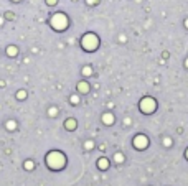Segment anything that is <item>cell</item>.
<instances>
[{
    "mask_svg": "<svg viewBox=\"0 0 188 186\" xmlns=\"http://www.w3.org/2000/svg\"><path fill=\"white\" fill-rule=\"evenodd\" d=\"M185 158H186V160H188V148H186V150H185Z\"/></svg>",
    "mask_w": 188,
    "mask_h": 186,
    "instance_id": "cb8c5ba5",
    "label": "cell"
},
{
    "mask_svg": "<svg viewBox=\"0 0 188 186\" xmlns=\"http://www.w3.org/2000/svg\"><path fill=\"white\" fill-rule=\"evenodd\" d=\"M23 168H25L27 171H33L35 170V161L33 160H25L23 161Z\"/></svg>",
    "mask_w": 188,
    "mask_h": 186,
    "instance_id": "7c38bea8",
    "label": "cell"
},
{
    "mask_svg": "<svg viewBox=\"0 0 188 186\" xmlns=\"http://www.w3.org/2000/svg\"><path fill=\"white\" fill-rule=\"evenodd\" d=\"M79 43H81V48H83L84 51H87V53H92V51H96L99 48V38L94 33L83 35L81 40H79Z\"/></svg>",
    "mask_w": 188,
    "mask_h": 186,
    "instance_id": "3957f363",
    "label": "cell"
},
{
    "mask_svg": "<svg viewBox=\"0 0 188 186\" xmlns=\"http://www.w3.org/2000/svg\"><path fill=\"white\" fill-rule=\"evenodd\" d=\"M73 2H78V0H73Z\"/></svg>",
    "mask_w": 188,
    "mask_h": 186,
    "instance_id": "83f0119b",
    "label": "cell"
},
{
    "mask_svg": "<svg viewBox=\"0 0 188 186\" xmlns=\"http://www.w3.org/2000/svg\"><path fill=\"white\" fill-rule=\"evenodd\" d=\"M101 119H102V124H104V125H112L114 120H116V117H114L112 112H104Z\"/></svg>",
    "mask_w": 188,
    "mask_h": 186,
    "instance_id": "52a82bcc",
    "label": "cell"
},
{
    "mask_svg": "<svg viewBox=\"0 0 188 186\" xmlns=\"http://www.w3.org/2000/svg\"><path fill=\"white\" fill-rule=\"evenodd\" d=\"M185 68H188V58H186V60H185Z\"/></svg>",
    "mask_w": 188,
    "mask_h": 186,
    "instance_id": "d4e9b609",
    "label": "cell"
},
{
    "mask_svg": "<svg viewBox=\"0 0 188 186\" xmlns=\"http://www.w3.org/2000/svg\"><path fill=\"white\" fill-rule=\"evenodd\" d=\"M185 26H186V28H188V18H186V20H185Z\"/></svg>",
    "mask_w": 188,
    "mask_h": 186,
    "instance_id": "484cf974",
    "label": "cell"
},
{
    "mask_svg": "<svg viewBox=\"0 0 188 186\" xmlns=\"http://www.w3.org/2000/svg\"><path fill=\"white\" fill-rule=\"evenodd\" d=\"M3 18H5V20H13V18H15V13H13V12H5Z\"/></svg>",
    "mask_w": 188,
    "mask_h": 186,
    "instance_id": "d6986e66",
    "label": "cell"
},
{
    "mask_svg": "<svg viewBox=\"0 0 188 186\" xmlns=\"http://www.w3.org/2000/svg\"><path fill=\"white\" fill-rule=\"evenodd\" d=\"M45 163L51 171H60L66 166V155L60 150H51L45 156Z\"/></svg>",
    "mask_w": 188,
    "mask_h": 186,
    "instance_id": "6da1fadb",
    "label": "cell"
},
{
    "mask_svg": "<svg viewBox=\"0 0 188 186\" xmlns=\"http://www.w3.org/2000/svg\"><path fill=\"white\" fill-rule=\"evenodd\" d=\"M12 2H22V0H12Z\"/></svg>",
    "mask_w": 188,
    "mask_h": 186,
    "instance_id": "4316f807",
    "label": "cell"
},
{
    "mask_svg": "<svg viewBox=\"0 0 188 186\" xmlns=\"http://www.w3.org/2000/svg\"><path fill=\"white\" fill-rule=\"evenodd\" d=\"M139 109H140V112L142 114H154L155 110H157V101L154 97H150V96H145L140 99V102H139Z\"/></svg>",
    "mask_w": 188,
    "mask_h": 186,
    "instance_id": "277c9868",
    "label": "cell"
},
{
    "mask_svg": "<svg viewBox=\"0 0 188 186\" xmlns=\"http://www.w3.org/2000/svg\"><path fill=\"white\" fill-rule=\"evenodd\" d=\"M17 120H13V119H10V120H7L5 122V129H7L8 132H13V130H17Z\"/></svg>",
    "mask_w": 188,
    "mask_h": 186,
    "instance_id": "8fae6325",
    "label": "cell"
},
{
    "mask_svg": "<svg viewBox=\"0 0 188 186\" xmlns=\"http://www.w3.org/2000/svg\"><path fill=\"white\" fill-rule=\"evenodd\" d=\"M5 51H7V56L8 58H17V56H18V48H17L15 45L7 46V50H5Z\"/></svg>",
    "mask_w": 188,
    "mask_h": 186,
    "instance_id": "30bf717a",
    "label": "cell"
},
{
    "mask_svg": "<svg viewBox=\"0 0 188 186\" xmlns=\"http://www.w3.org/2000/svg\"><path fill=\"white\" fill-rule=\"evenodd\" d=\"M76 127H78V122H76V119L69 117V119L64 120V129H66V130L73 132V130H76Z\"/></svg>",
    "mask_w": 188,
    "mask_h": 186,
    "instance_id": "ba28073f",
    "label": "cell"
},
{
    "mask_svg": "<svg viewBox=\"0 0 188 186\" xmlns=\"http://www.w3.org/2000/svg\"><path fill=\"white\" fill-rule=\"evenodd\" d=\"M132 145H134V148H137V150H145L149 147V138H147L144 133H139V135L134 137Z\"/></svg>",
    "mask_w": 188,
    "mask_h": 186,
    "instance_id": "5b68a950",
    "label": "cell"
},
{
    "mask_svg": "<svg viewBox=\"0 0 188 186\" xmlns=\"http://www.w3.org/2000/svg\"><path fill=\"white\" fill-rule=\"evenodd\" d=\"M3 21H5V18H3V17H0V26L3 25Z\"/></svg>",
    "mask_w": 188,
    "mask_h": 186,
    "instance_id": "603a6c76",
    "label": "cell"
},
{
    "mask_svg": "<svg viewBox=\"0 0 188 186\" xmlns=\"http://www.w3.org/2000/svg\"><path fill=\"white\" fill-rule=\"evenodd\" d=\"M97 3H99V0H86V5H89V7H94Z\"/></svg>",
    "mask_w": 188,
    "mask_h": 186,
    "instance_id": "ffe728a7",
    "label": "cell"
},
{
    "mask_svg": "<svg viewBox=\"0 0 188 186\" xmlns=\"http://www.w3.org/2000/svg\"><path fill=\"white\" fill-rule=\"evenodd\" d=\"M84 148L87 150V152L92 150V148H94V142H92V140H86V142H84Z\"/></svg>",
    "mask_w": 188,
    "mask_h": 186,
    "instance_id": "e0dca14e",
    "label": "cell"
},
{
    "mask_svg": "<svg viewBox=\"0 0 188 186\" xmlns=\"http://www.w3.org/2000/svg\"><path fill=\"white\" fill-rule=\"evenodd\" d=\"M69 102H71L73 106H78V104H79V97L76 96V94H73L71 97H69Z\"/></svg>",
    "mask_w": 188,
    "mask_h": 186,
    "instance_id": "ac0fdd59",
    "label": "cell"
},
{
    "mask_svg": "<svg viewBox=\"0 0 188 186\" xmlns=\"http://www.w3.org/2000/svg\"><path fill=\"white\" fill-rule=\"evenodd\" d=\"M48 25H50L55 31L61 33V31H64V30L68 28V25H69V18H68V15H66V13H63V12H58V13H53V15L50 17Z\"/></svg>",
    "mask_w": 188,
    "mask_h": 186,
    "instance_id": "7a4b0ae2",
    "label": "cell"
},
{
    "mask_svg": "<svg viewBox=\"0 0 188 186\" xmlns=\"http://www.w3.org/2000/svg\"><path fill=\"white\" fill-rule=\"evenodd\" d=\"M89 83H86V81H79L78 84H76V91L79 92V94H87L89 92Z\"/></svg>",
    "mask_w": 188,
    "mask_h": 186,
    "instance_id": "8992f818",
    "label": "cell"
},
{
    "mask_svg": "<svg viewBox=\"0 0 188 186\" xmlns=\"http://www.w3.org/2000/svg\"><path fill=\"white\" fill-rule=\"evenodd\" d=\"M27 91L25 89H20V91H17V94H15V97L17 99H18V101H25V99H27Z\"/></svg>",
    "mask_w": 188,
    "mask_h": 186,
    "instance_id": "4fadbf2b",
    "label": "cell"
},
{
    "mask_svg": "<svg viewBox=\"0 0 188 186\" xmlns=\"http://www.w3.org/2000/svg\"><path fill=\"white\" fill-rule=\"evenodd\" d=\"M163 145H165V147H170V145H172V138L165 137V138H163Z\"/></svg>",
    "mask_w": 188,
    "mask_h": 186,
    "instance_id": "7402d4cb",
    "label": "cell"
},
{
    "mask_svg": "<svg viewBox=\"0 0 188 186\" xmlns=\"http://www.w3.org/2000/svg\"><path fill=\"white\" fill-rule=\"evenodd\" d=\"M46 2V5H48V7H55V5L58 3V0H45Z\"/></svg>",
    "mask_w": 188,
    "mask_h": 186,
    "instance_id": "44dd1931",
    "label": "cell"
},
{
    "mask_svg": "<svg viewBox=\"0 0 188 186\" xmlns=\"http://www.w3.org/2000/svg\"><path fill=\"white\" fill-rule=\"evenodd\" d=\"M114 161H116V163H124V155H122V153H116L114 155Z\"/></svg>",
    "mask_w": 188,
    "mask_h": 186,
    "instance_id": "2e32d148",
    "label": "cell"
},
{
    "mask_svg": "<svg viewBox=\"0 0 188 186\" xmlns=\"http://www.w3.org/2000/svg\"><path fill=\"white\" fill-rule=\"evenodd\" d=\"M81 73H83V76H91V74H92V68L91 66H83Z\"/></svg>",
    "mask_w": 188,
    "mask_h": 186,
    "instance_id": "5bb4252c",
    "label": "cell"
},
{
    "mask_svg": "<svg viewBox=\"0 0 188 186\" xmlns=\"http://www.w3.org/2000/svg\"><path fill=\"white\" fill-rule=\"evenodd\" d=\"M48 115H50V117H56V115H58V107L51 106V107L48 109Z\"/></svg>",
    "mask_w": 188,
    "mask_h": 186,
    "instance_id": "9a60e30c",
    "label": "cell"
},
{
    "mask_svg": "<svg viewBox=\"0 0 188 186\" xmlns=\"http://www.w3.org/2000/svg\"><path fill=\"white\" fill-rule=\"evenodd\" d=\"M97 168H99L101 171H106V170L109 168V160L106 158V156H102V158H99V160H97Z\"/></svg>",
    "mask_w": 188,
    "mask_h": 186,
    "instance_id": "9c48e42d",
    "label": "cell"
}]
</instances>
